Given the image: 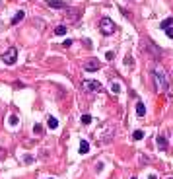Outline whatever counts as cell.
I'll use <instances>...</instances> for the list:
<instances>
[{
    "label": "cell",
    "instance_id": "cell-15",
    "mask_svg": "<svg viewBox=\"0 0 173 179\" xmlns=\"http://www.w3.org/2000/svg\"><path fill=\"white\" fill-rule=\"evenodd\" d=\"M66 29H68L66 26H56V27H55V35H64Z\"/></svg>",
    "mask_w": 173,
    "mask_h": 179
},
{
    "label": "cell",
    "instance_id": "cell-8",
    "mask_svg": "<svg viewBox=\"0 0 173 179\" xmlns=\"http://www.w3.org/2000/svg\"><path fill=\"white\" fill-rule=\"evenodd\" d=\"M146 47L152 51V55H154V57H159V55H162V49H159V47H156V43H154V41H150V39H148V41H146Z\"/></svg>",
    "mask_w": 173,
    "mask_h": 179
},
{
    "label": "cell",
    "instance_id": "cell-27",
    "mask_svg": "<svg viewBox=\"0 0 173 179\" xmlns=\"http://www.w3.org/2000/svg\"><path fill=\"white\" fill-rule=\"evenodd\" d=\"M167 179H173V177H167Z\"/></svg>",
    "mask_w": 173,
    "mask_h": 179
},
{
    "label": "cell",
    "instance_id": "cell-5",
    "mask_svg": "<svg viewBox=\"0 0 173 179\" xmlns=\"http://www.w3.org/2000/svg\"><path fill=\"white\" fill-rule=\"evenodd\" d=\"M101 68V62L97 59H90L84 62V70H88V72H93V70H99Z\"/></svg>",
    "mask_w": 173,
    "mask_h": 179
},
{
    "label": "cell",
    "instance_id": "cell-25",
    "mask_svg": "<svg viewBox=\"0 0 173 179\" xmlns=\"http://www.w3.org/2000/svg\"><path fill=\"white\" fill-rule=\"evenodd\" d=\"M148 179H158V177H156V175H154V173H152V175H150V177H148Z\"/></svg>",
    "mask_w": 173,
    "mask_h": 179
},
{
    "label": "cell",
    "instance_id": "cell-23",
    "mask_svg": "<svg viewBox=\"0 0 173 179\" xmlns=\"http://www.w3.org/2000/svg\"><path fill=\"white\" fill-rule=\"evenodd\" d=\"M165 33H167V37H169V39H173V27H167Z\"/></svg>",
    "mask_w": 173,
    "mask_h": 179
},
{
    "label": "cell",
    "instance_id": "cell-20",
    "mask_svg": "<svg viewBox=\"0 0 173 179\" xmlns=\"http://www.w3.org/2000/svg\"><path fill=\"white\" fill-rule=\"evenodd\" d=\"M125 64H126V66H132V57H130V55L125 57Z\"/></svg>",
    "mask_w": 173,
    "mask_h": 179
},
{
    "label": "cell",
    "instance_id": "cell-26",
    "mask_svg": "<svg viewBox=\"0 0 173 179\" xmlns=\"http://www.w3.org/2000/svg\"><path fill=\"white\" fill-rule=\"evenodd\" d=\"M49 179H55V177H49Z\"/></svg>",
    "mask_w": 173,
    "mask_h": 179
},
{
    "label": "cell",
    "instance_id": "cell-22",
    "mask_svg": "<svg viewBox=\"0 0 173 179\" xmlns=\"http://www.w3.org/2000/svg\"><path fill=\"white\" fill-rule=\"evenodd\" d=\"M72 43H74L72 39H64V41H62V47H70V45H72Z\"/></svg>",
    "mask_w": 173,
    "mask_h": 179
},
{
    "label": "cell",
    "instance_id": "cell-17",
    "mask_svg": "<svg viewBox=\"0 0 173 179\" xmlns=\"http://www.w3.org/2000/svg\"><path fill=\"white\" fill-rule=\"evenodd\" d=\"M132 138H134V140H142V138H144V132H142V131H134V132H132Z\"/></svg>",
    "mask_w": 173,
    "mask_h": 179
},
{
    "label": "cell",
    "instance_id": "cell-3",
    "mask_svg": "<svg viewBox=\"0 0 173 179\" xmlns=\"http://www.w3.org/2000/svg\"><path fill=\"white\" fill-rule=\"evenodd\" d=\"M82 90L92 94V91H103V86L97 80H82Z\"/></svg>",
    "mask_w": 173,
    "mask_h": 179
},
{
    "label": "cell",
    "instance_id": "cell-2",
    "mask_svg": "<svg viewBox=\"0 0 173 179\" xmlns=\"http://www.w3.org/2000/svg\"><path fill=\"white\" fill-rule=\"evenodd\" d=\"M99 31L103 33V35H113L115 31H117V26H115V22L111 18H101L99 20Z\"/></svg>",
    "mask_w": 173,
    "mask_h": 179
},
{
    "label": "cell",
    "instance_id": "cell-21",
    "mask_svg": "<svg viewBox=\"0 0 173 179\" xmlns=\"http://www.w3.org/2000/svg\"><path fill=\"white\" fill-rule=\"evenodd\" d=\"M33 132H37V134H41V132H43V127H41V125H35V127H33Z\"/></svg>",
    "mask_w": 173,
    "mask_h": 179
},
{
    "label": "cell",
    "instance_id": "cell-18",
    "mask_svg": "<svg viewBox=\"0 0 173 179\" xmlns=\"http://www.w3.org/2000/svg\"><path fill=\"white\" fill-rule=\"evenodd\" d=\"M82 125H90V123H92V115H82Z\"/></svg>",
    "mask_w": 173,
    "mask_h": 179
},
{
    "label": "cell",
    "instance_id": "cell-28",
    "mask_svg": "<svg viewBox=\"0 0 173 179\" xmlns=\"http://www.w3.org/2000/svg\"><path fill=\"white\" fill-rule=\"evenodd\" d=\"M132 179H136V177H132Z\"/></svg>",
    "mask_w": 173,
    "mask_h": 179
},
{
    "label": "cell",
    "instance_id": "cell-16",
    "mask_svg": "<svg viewBox=\"0 0 173 179\" xmlns=\"http://www.w3.org/2000/svg\"><path fill=\"white\" fill-rule=\"evenodd\" d=\"M111 91H113V94H121V84H119V82H113V84H111Z\"/></svg>",
    "mask_w": 173,
    "mask_h": 179
},
{
    "label": "cell",
    "instance_id": "cell-1",
    "mask_svg": "<svg viewBox=\"0 0 173 179\" xmlns=\"http://www.w3.org/2000/svg\"><path fill=\"white\" fill-rule=\"evenodd\" d=\"M154 84L158 91H167L169 90V80H167V74L162 66H156L154 68Z\"/></svg>",
    "mask_w": 173,
    "mask_h": 179
},
{
    "label": "cell",
    "instance_id": "cell-4",
    "mask_svg": "<svg viewBox=\"0 0 173 179\" xmlns=\"http://www.w3.org/2000/svg\"><path fill=\"white\" fill-rule=\"evenodd\" d=\"M0 59L4 60V64H10V66L16 64V59H18V49H16V47H10L2 57H0Z\"/></svg>",
    "mask_w": 173,
    "mask_h": 179
},
{
    "label": "cell",
    "instance_id": "cell-6",
    "mask_svg": "<svg viewBox=\"0 0 173 179\" xmlns=\"http://www.w3.org/2000/svg\"><path fill=\"white\" fill-rule=\"evenodd\" d=\"M45 4H47L49 8H55V10H64V8L68 6L66 2H60V0H47Z\"/></svg>",
    "mask_w": 173,
    "mask_h": 179
},
{
    "label": "cell",
    "instance_id": "cell-12",
    "mask_svg": "<svg viewBox=\"0 0 173 179\" xmlns=\"http://www.w3.org/2000/svg\"><path fill=\"white\" fill-rule=\"evenodd\" d=\"M171 26H173V16H169V18H165L162 23H159V27H162V29H167V27H171Z\"/></svg>",
    "mask_w": 173,
    "mask_h": 179
},
{
    "label": "cell",
    "instance_id": "cell-9",
    "mask_svg": "<svg viewBox=\"0 0 173 179\" xmlns=\"http://www.w3.org/2000/svg\"><path fill=\"white\" fill-rule=\"evenodd\" d=\"M156 144H158L159 150H167V140H165V136H158V138H156Z\"/></svg>",
    "mask_w": 173,
    "mask_h": 179
},
{
    "label": "cell",
    "instance_id": "cell-10",
    "mask_svg": "<svg viewBox=\"0 0 173 179\" xmlns=\"http://www.w3.org/2000/svg\"><path fill=\"white\" fill-rule=\"evenodd\" d=\"M23 18H26V12H23V10H20L18 14H16L14 18H12V26H16V23H20V22L23 20Z\"/></svg>",
    "mask_w": 173,
    "mask_h": 179
},
{
    "label": "cell",
    "instance_id": "cell-11",
    "mask_svg": "<svg viewBox=\"0 0 173 179\" xmlns=\"http://www.w3.org/2000/svg\"><path fill=\"white\" fill-rule=\"evenodd\" d=\"M136 115H138V117H144V115H146V107H144L142 101L136 103Z\"/></svg>",
    "mask_w": 173,
    "mask_h": 179
},
{
    "label": "cell",
    "instance_id": "cell-24",
    "mask_svg": "<svg viewBox=\"0 0 173 179\" xmlns=\"http://www.w3.org/2000/svg\"><path fill=\"white\" fill-rule=\"evenodd\" d=\"M105 59H107V60H113V59H115V53H111V51H109V53L105 55Z\"/></svg>",
    "mask_w": 173,
    "mask_h": 179
},
{
    "label": "cell",
    "instance_id": "cell-19",
    "mask_svg": "<svg viewBox=\"0 0 173 179\" xmlns=\"http://www.w3.org/2000/svg\"><path fill=\"white\" fill-rule=\"evenodd\" d=\"M18 123H20V119L16 117V115H12V117H10V125H12V127H16Z\"/></svg>",
    "mask_w": 173,
    "mask_h": 179
},
{
    "label": "cell",
    "instance_id": "cell-7",
    "mask_svg": "<svg viewBox=\"0 0 173 179\" xmlns=\"http://www.w3.org/2000/svg\"><path fill=\"white\" fill-rule=\"evenodd\" d=\"M64 14H68V18L72 20V22H76L78 18H80V10H76V8H64Z\"/></svg>",
    "mask_w": 173,
    "mask_h": 179
},
{
    "label": "cell",
    "instance_id": "cell-14",
    "mask_svg": "<svg viewBox=\"0 0 173 179\" xmlns=\"http://www.w3.org/2000/svg\"><path fill=\"white\" fill-rule=\"evenodd\" d=\"M90 152V142L88 140H82L80 142V154H88Z\"/></svg>",
    "mask_w": 173,
    "mask_h": 179
},
{
    "label": "cell",
    "instance_id": "cell-13",
    "mask_svg": "<svg viewBox=\"0 0 173 179\" xmlns=\"http://www.w3.org/2000/svg\"><path fill=\"white\" fill-rule=\"evenodd\" d=\"M47 127L51 128V131H55V128L59 127V121H56L55 117H49V119H47Z\"/></svg>",
    "mask_w": 173,
    "mask_h": 179
}]
</instances>
